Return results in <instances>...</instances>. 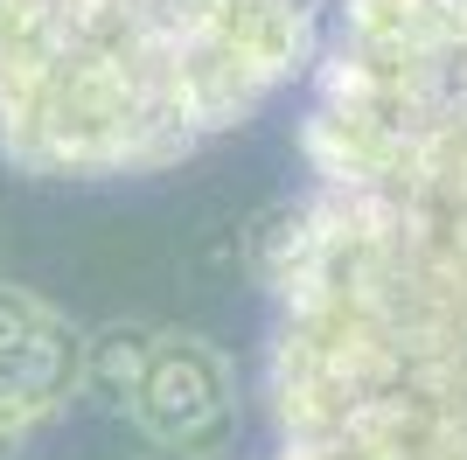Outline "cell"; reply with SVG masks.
Segmentation results:
<instances>
[{
    "label": "cell",
    "instance_id": "cell-3",
    "mask_svg": "<svg viewBox=\"0 0 467 460\" xmlns=\"http://www.w3.org/2000/svg\"><path fill=\"white\" fill-rule=\"evenodd\" d=\"M84 335L42 293L0 279V460H15L78 398Z\"/></svg>",
    "mask_w": 467,
    "mask_h": 460
},
{
    "label": "cell",
    "instance_id": "cell-1",
    "mask_svg": "<svg viewBox=\"0 0 467 460\" xmlns=\"http://www.w3.org/2000/svg\"><path fill=\"white\" fill-rule=\"evenodd\" d=\"M273 287L265 460H467V0H342Z\"/></svg>",
    "mask_w": 467,
    "mask_h": 460
},
{
    "label": "cell",
    "instance_id": "cell-5",
    "mask_svg": "<svg viewBox=\"0 0 467 460\" xmlns=\"http://www.w3.org/2000/svg\"><path fill=\"white\" fill-rule=\"evenodd\" d=\"M161 328L154 321H105L98 335H84V377L78 391L98 404H112V412H126L140 391V377H147V356H154Z\"/></svg>",
    "mask_w": 467,
    "mask_h": 460
},
{
    "label": "cell",
    "instance_id": "cell-2",
    "mask_svg": "<svg viewBox=\"0 0 467 460\" xmlns=\"http://www.w3.org/2000/svg\"><path fill=\"white\" fill-rule=\"evenodd\" d=\"M321 57V0H0V161L28 182L168 174Z\"/></svg>",
    "mask_w": 467,
    "mask_h": 460
},
{
    "label": "cell",
    "instance_id": "cell-6",
    "mask_svg": "<svg viewBox=\"0 0 467 460\" xmlns=\"http://www.w3.org/2000/svg\"><path fill=\"white\" fill-rule=\"evenodd\" d=\"M0 266H7V230H0Z\"/></svg>",
    "mask_w": 467,
    "mask_h": 460
},
{
    "label": "cell",
    "instance_id": "cell-7",
    "mask_svg": "<svg viewBox=\"0 0 467 460\" xmlns=\"http://www.w3.org/2000/svg\"><path fill=\"white\" fill-rule=\"evenodd\" d=\"M147 460H175V454H147Z\"/></svg>",
    "mask_w": 467,
    "mask_h": 460
},
{
    "label": "cell",
    "instance_id": "cell-4",
    "mask_svg": "<svg viewBox=\"0 0 467 460\" xmlns=\"http://www.w3.org/2000/svg\"><path fill=\"white\" fill-rule=\"evenodd\" d=\"M133 425L161 454L175 460H210L216 446L231 440V419H237V398H231V370L202 335H175L161 328L154 356H147V377L133 391Z\"/></svg>",
    "mask_w": 467,
    "mask_h": 460
}]
</instances>
